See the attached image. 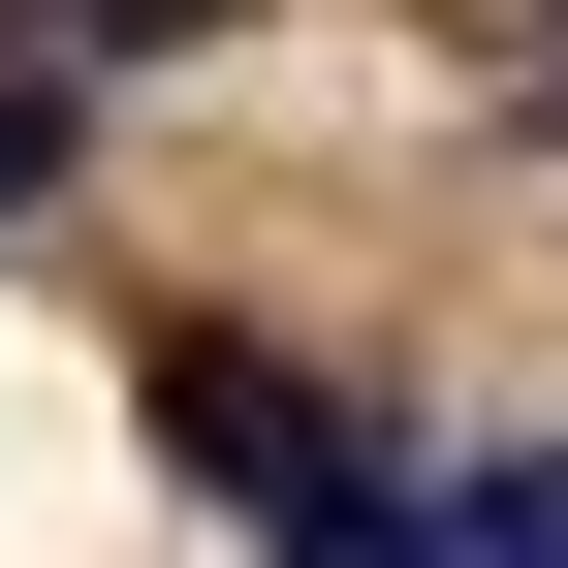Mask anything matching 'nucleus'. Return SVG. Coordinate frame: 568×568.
Segmentation results:
<instances>
[{
  "instance_id": "7ed1b4c3",
  "label": "nucleus",
  "mask_w": 568,
  "mask_h": 568,
  "mask_svg": "<svg viewBox=\"0 0 568 568\" xmlns=\"http://www.w3.org/2000/svg\"><path fill=\"white\" fill-rule=\"evenodd\" d=\"M63 32H95V63H190V32H222V0H63Z\"/></svg>"
},
{
  "instance_id": "f257e3e1",
  "label": "nucleus",
  "mask_w": 568,
  "mask_h": 568,
  "mask_svg": "<svg viewBox=\"0 0 568 568\" xmlns=\"http://www.w3.org/2000/svg\"><path fill=\"white\" fill-rule=\"evenodd\" d=\"M159 443H190V474H222V506H253V537H284V506H347V474H379V443H347V410H316V379H253V347H159Z\"/></svg>"
},
{
  "instance_id": "f03ea898",
  "label": "nucleus",
  "mask_w": 568,
  "mask_h": 568,
  "mask_svg": "<svg viewBox=\"0 0 568 568\" xmlns=\"http://www.w3.org/2000/svg\"><path fill=\"white\" fill-rule=\"evenodd\" d=\"M474 506V568H568V443H506V474H443Z\"/></svg>"
},
{
  "instance_id": "39448f33",
  "label": "nucleus",
  "mask_w": 568,
  "mask_h": 568,
  "mask_svg": "<svg viewBox=\"0 0 568 568\" xmlns=\"http://www.w3.org/2000/svg\"><path fill=\"white\" fill-rule=\"evenodd\" d=\"M537 126H568V63H537Z\"/></svg>"
},
{
  "instance_id": "20e7f679",
  "label": "nucleus",
  "mask_w": 568,
  "mask_h": 568,
  "mask_svg": "<svg viewBox=\"0 0 568 568\" xmlns=\"http://www.w3.org/2000/svg\"><path fill=\"white\" fill-rule=\"evenodd\" d=\"M32 159H63V126H32V95H0V222H32Z\"/></svg>"
}]
</instances>
